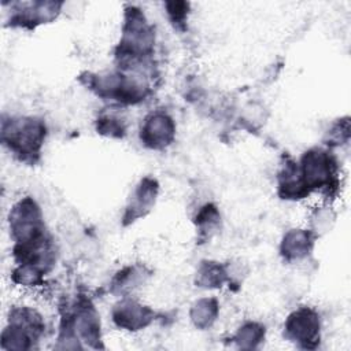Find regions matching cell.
Instances as JSON below:
<instances>
[{
    "mask_svg": "<svg viewBox=\"0 0 351 351\" xmlns=\"http://www.w3.org/2000/svg\"><path fill=\"white\" fill-rule=\"evenodd\" d=\"M45 138V125L32 117H16L3 121L1 140L21 159H32L40 154Z\"/></svg>",
    "mask_w": 351,
    "mask_h": 351,
    "instance_id": "cell-1",
    "label": "cell"
},
{
    "mask_svg": "<svg viewBox=\"0 0 351 351\" xmlns=\"http://www.w3.org/2000/svg\"><path fill=\"white\" fill-rule=\"evenodd\" d=\"M8 225L15 244L34 241L45 236L41 210L32 197H23L12 206L8 215Z\"/></svg>",
    "mask_w": 351,
    "mask_h": 351,
    "instance_id": "cell-2",
    "label": "cell"
},
{
    "mask_svg": "<svg viewBox=\"0 0 351 351\" xmlns=\"http://www.w3.org/2000/svg\"><path fill=\"white\" fill-rule=\"evenodd\" d=\"M299 171L308 192L313 189L330 188L336 178V160L328 151L311 148L303 154Z\"/></svg>",
    "mask_w": 351,
    "mask_h": 351,
    "instance_id": "cell-3",
    "label": "cell"
},
{
    "mask_svg": "<svg viewBox=\"0 0 351 351\" xmlns=\"http://www.w3.org/2000/svg\"><path fill=\"white\" fill-rule=\"evenodd\" d=\"M319 328L318 314L308 307L295 310L284 324L285 336L306 348H313L319 341Z\"/></svg>",
    "mask_w": 351,
    "mask_h": 351,
    "instance_id": "cell-4",
    "label": "cell"
},
{
    "mask_svg": "<svg viewBox=\"0 0 351 351\" xmlns=\"http://www.w3.org/2000/svg\"><path fill=\"white\" fill-rule=\"evenodd\" d=\"M176 137V123L165 111L149 112L140 128L141 143L152 149H163Z\"/></svg>",
    "mask_w": 351,
    "mask_h": 351,
    "instance_id": "cell-5",
    "label": "cell"
},
{
    "mask_svg": "<svg viewBox=\"0 0 351 351\" xmlns=\"http://www.w3.org/2000/svg\"><path fill=\"white\" fill-rule=\"evenodd\" d=\"M154 318V313L147 306L133 300L122 299L112 310V319L118 328L126 330H140L145 328Z\"/></svg>",
    "mask_w": 351,
    "mask_h": 351,
    "instance_id": "cell-6",
    "label": "cell"
},
{
    "mask_svg": "<svg viewBox=\"0 0 351 351\" xmlns=\"http://www.w3.org/2000/svg\"><path fill=\"white\" fill-rule=\"evenodd\" d=\"M156 196H158L156 180L151 177L143 178L132 192V196L126 207L125 219H128L129 222H133L134 219L144 217L155 204Z\"/></svg>",
    "mask_w": 351,
    "mask_h": 351,
    "instance_id": "cell-7",
    "label": "cell"
},
{
    "mask_svg": "<svg viewBox=\"0 0 351 351\" xmlns=\"http://www.w3.org/2000/svg\"><path fill=\"white\" fill-rule=\"evenodd\" d=\"M278 193L282 199H302L308 195L300 171L299 165L287 160L278 173Z\"/></svg>",
    "mask_w": 351,
    "mask_h": 351,
    "instance_id": "cell-8",
    "label": "cell"
},
{
    "mask_svg": "<svg viewBox=\"0 0 351 351\" xmlns=\"http://www.w3.org/2000/svg\"><path fill=\"white\" fill-rule=\"evenodd\" d=\"M314 244L310 230L291 229L281 240V254L287 261H299L308 255Z\"/></svg>",
    "mask_w": 351,
    "mask_h": 351,
    "instance_id": "cell-9",
    "label": "cell"
},
{
    "mask_svg": "<svg viewBox=\"0 0 351 351\" xmlns=\"http://www.w3.org/2000/svg\"><path fill=\"white\" fill-rule=\"evenodd\" d=\"M218 302L214 298H203L196 300L191 308V319L200 329L210 328L218 317Z\"/></svg>",
    "mask_w": 351,
    "mask_h": 351,
    "instance_id": "cell-10",
    "label": "cell"
},
{
    "mask_svg": "<svg viewBox=\"0 0 351 351\" xmlns=\"http://www.w3.org/2000/svg\"><path fill=\"white\" fill-rule=\"evenodd\" d=\"M226 270L218 262H204L197 270V284L203 288H221L226 281Z\"/></svg>",
    "mask_w": 351,
    "mask_h": 351,
    "instance_id": "cell-11",
    "label": "cell"
},
{
    "mask_svg": "<svg viewBox=\"0 0 351 351\" xmlns=\"http://www.w3.org/2000/svg\"><path fill=\"white\" fill-rule=\"evenodd\" d=\"M195 222H196V228L199 230L200 237L211 236L218 229L219 222H221V215H219L218 208L211 203L204 204L197 211Z\"/></svg>",
    "mask_w": 351,
    "mask_h": 351,
    "instance_id": "cell-12",
    "label": "cell"
},
{
    "mask_svg": "<svg viewBox=\"0 0 351 351\" xmlns=\"http://www.w3.org/2000/svg\"><path fill=\"white\" fill-rule=\"evenodd\" d=\"M262 339H265V328L256 322H245L234 336L236 343L243 348H255Z\"/></svg>",
    "mask_w": 351,
    "mask_h": 351,
    "instance_id": "cell-13",
    "label": "cell"
},
{
    "mask_svg": "<svg viewBox=\"0 0 351 351\" xmlns=\"http://www.w3.org/2000/svg\"><path fill=\"white\" fill-rule=\"evenodd\" d=\"M126 128L118 117L103 115L97 119V132L108 137H122Z\"/></svg>",
    "mask_w": 351,
    "mask_h": 351,
    "instance_id": "cell-14",
    "label": "cell"
},
{
    "mask_svg": "<svg viewBox=\"0 0 351 351\" xmlns=\"http://www.w3.org/2000/svg\"><path fill=\"white\" fill-rule=\"evenodd\" d=\"M166 8H167V14H169L171 22L180 25V23H182V21L186 16L188 3L171 1V3H166Z\"/></svg>",
    "mask_w": 351,
    "mask_h": 351,
    "instance_id": "cell-15",
    "label": "cell"
}]
</instances>
